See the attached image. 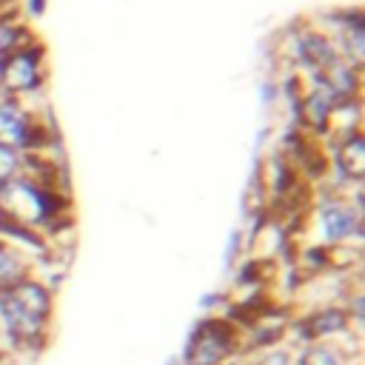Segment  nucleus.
Segmentation results:
<instances>
[{"mask_svg":"<svg viewBox=\"0 0 365 365\" xmlns=\"http://www.w3.org/2000/svg\"><path fill=\"white\" fill-rule=\"evenodd\" d=\"M234 325L228 319H205L194 328L182 362L185 365H222L228 359V354L234 351Z\"/></svg>","mask_w":365,"mask_h":365,"instance_id":"obj_1","label":"nucleus"},{"mask_svg":"<svg viewBox=\"0 0 365 365\" xmlns=\"http://www.w3.org/2000/svg\"><path fill=\"white\" fill-rule=\"evenodd\" d=\"M34 143H43V140H40V128L29 120V114L11 100L0 103V145L3 148H29Z\"/></svg>","mask_w":365,"mask_h":365,"instance_id":"obj_2","label":"nucleus"},{"mask_svg":"<svg viewBox=\"0 0 365 365\" xmlns=\"http://www.w3.org/2000/svg\"><path fill=\"white\" fill-rule=\"evenodd\" d=\"M40 46H34V51H11L6 57V63H0V83L6 91L17 94V91H29L40 83Z\"/></svg>","mask_w":365,"mask_h":365,"instance_id":"obj_3","label":"nucleus"},{"mask_svg":"<svg viewBox=\"0 0 365 365\" xmlns=\"http://www.w3.org/2000/svg\"><path fill=\"white\" fill-rule=\"evenodd\" d=\"M348 328V311L345 308H322L317 314H308L305 319L297 322V334L302 342H314L331 334H339Z\"/></svg>","mask_w":365,"mask_h":365,"instance_id":"obj_4","label":"nucleus"},{"mask_svg":"<svg viewBox=\"0 0 365 365\" xmlns=\"http://www.w3.org/2000/svg\"><path fill=\"white\" fill-rule=\"evenodd\" d=\"M9 294H11V299L29 317H34L40 322H46L51 317V291L43 282H37V279H20V282H14L9 288Z\"/></svg>","mask_w":365,"mask_h":365,"instance_id":"obj_5","label":"nucleus"},{"mask_svg":"<svg viewBox=\"0 0 365 365\" xmlns=\"http://www.w3.org/2000/svg\"><path fill=\"white\" fill-rule=\"evenodd\" d=\"M319 225L328 242H339V240H348L354 231H359V217L345 202H322Z\"/></svg>","mask_w":365,"mask_h":365,"instance_id":"obj_6","label":"nucleus"},{"mask_svg":"<svg viewBox=\"0 0 365 365\" xmlns=\"http://www.w3.org/2000/svg\"><path fill=\"white\" fill-rule=\"evenodd\" d=\"M297 57L311 68H331L336 63L334 46L322 34H308V31L297 37Z\"/></svg>","mask_w":365,"mask_h":365,"instance_id":"obj_7","label":"nucleus"},{"mask_svg":"<svg viewBox=\"0 0 365 365\" xmlns=\"http://www.w3.org/2000/svg\"><path fill=\"white\" fill-rule=\"evenodd\" d=\"M319 80V86L322 88H317V91H311L305 100H302V114L308 117V123L314 125V128H325L328 125V120H331V114H334V106H336V94L325 86V80L322 77H317Z\"/></svg>","mask_w":365,"mask_h":365,"instance_id":"obj_8","label":"nucleus"},{"mask_svg":"<svg viewBox=\"0 0 365 365\" xmlns=\"http://www.w3.org/2000/svg\"><path fill=\"white\" fill-rule=\"evenodd\" d=\"M339 171L351 180H362L365 177V143L359 134H348L342 137L339 145Z\"/></svg>","mask_w":365,"mask_h":365,"instance_id":"obj_9","label":"nucleus"},{"mask_svg":"<svg viewBox=\"0 0 365 365\" xmlns=\"http://www.w3.org/2000/svg\"><path fill=\"white\" fill-rule=\"evenodd\" d=\"M20 279H26V265H23V259H20L9 245L0 242V291L11 288V285L20 282Z\"/></svg>","mask_w":365,"mask_h":365,"instance_id":"obj_10","label":"nucleus"},{"mask_svg":"<svg viewBox=\"0 0 365 365\" xmlns=\"http://www.w3.org/2000/svg\"><path fill=\"white\" fill-rule=\"evenodd\" d=\"M299 365H342V354L331 345H308L299 356Z\"/></svg>","mask_w":365,"mask_h":365,"instance_id":"obj_11","label":"nucleus"},{"mask_svg":"<svg viewBox=\"0 0 365 365\" xmlns=\"http://www.w3.org/2000/svg\"><path fill=\"white\" fill-rule=\"evenodd\" d=\"M20 40H23V29H17V26L0 20V57H3V54H11Z\"/></svg>","mask_w":365,"mask_h":365,"instance_id":"obj_12","label":"nucleus"},{"mask_svg":"<svg viewBox=\"0 0 365 365\" xmlns=\"http://www.w3.org/2000/svg\"><path fill=\"white\" fill-rule=\"evenodd\" d=\"M17 168H20L17 151H14V148H3V145H0V182H9V180H14Z\"/></svg>","mask_w":365,"mask_h":365,"instance_id":"obj_13","label":"nucleus"},{"mask_svg":"<svg viewBox=\"0 0 365 365\" xmlns=\"http://www.w3.org/2000/svg\"><path fill=\"white\" fill-rule=\"evenodd\" d=\"M257 365H291V356H288L285 351H271V354H265Z\"/></svg>","mask_w":365,"mask_h":365,"instance_id":"obj_14","label":"nucleus"},{"mask_svg":"<svg viewBox=\"0 0 365 365\" xmlns=\"http://www.w3.org/2000/svg\"><path fill=\"white\" fill-rule=\"evenodd\" d=\"M26 3H29V11H31V14H40L46 0H26Z\"/></svg>","mask_w":365,"mask_h":365,"instance_id":"obj_15","label":"nucleus"},{"mask_svg":"<svg viewBox=\"0 0 365 365\" xmlns=\"http://www.w3.org/2000/svg\"><path fill=\"white\" fill-rule=\"evenodd\" d=\"M0 3H3V0H0Z\"/></svg>","mask_w":365,"mask_h":365,"instance_id":"obj_16","label":"nucleus"}]
</instances>
